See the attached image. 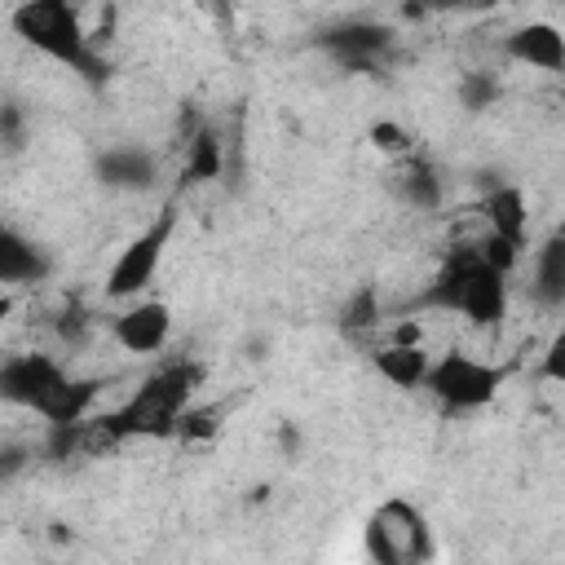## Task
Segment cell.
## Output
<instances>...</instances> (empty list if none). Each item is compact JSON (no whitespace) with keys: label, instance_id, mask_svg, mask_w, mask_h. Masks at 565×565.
I'll list each match as a JSON object with an SVG mask.
<instances>
[{"label":"cell","instance_id":"obj_12","mask_svg":"<svg viewBox=\"0 0 565 565\" xmlns=\"http://www.w3.org/2000/svg\"><path fill=\"white\" fill-rule=\"evenodd\" d=\"M371 366L380 380H388L393 388L411 393V388H424V375L433 366V353L424 344H402V340H384L380 349H371Z\"/></svg>","mask_w":565,"mask_h":565},{"label":"cell","instance_id":"obj_26","mask_svg":"<svg viewBox=\"0 0 565 565\" xmlns=\"http://www.w3.org/2000/svg\"><path fill=\"white\" fill-rule=\"evenodd\" d=\"M468 4H481V0H411L406 9L411 13H455V9H468Z\"/></svg>","mask_w":565,"mask_h":565},{"label":"cell","instance_id":"obj_17","mask_svg":"<svg viewBox=\"0 0 565 565\" xmlns=\"http://www.w3.org/2000/svg\"><path fill=\"white\" fill-rule=\"evenodd\" d=\"M486 221H490V234L499 238H512L516 247H525V230H530V207H525V190L521 185H494L481 203Z\"/></svg>","mask_w":565,"mask_h":565},{"label":"cell","instance_id":"obj_7","mask_svg":"<svg viewBox=\"0 0 565 565\" xmlns=\"http://www.w3.org/2000/svg\"><path fill=\"white\" fill-rule=\"evenodd\" d=\"M318 49L331 53L340 66L375 71V66L384 62V53L393 49V26L371 22V18H349V22L322 26V31H318Z\"/></svg>","mask_w":565,"mask_h":565},{"label":"cell","instance_id":"obj_8","mask_svg":"<svg viewBox=\"0 0 565 565\" xmlns=\"http://www.w3.org/2000/svg\"><path fill=\"white\" fill-rule=\"evenodd\" d=\"M508 278L512 274H503V269H494L486 256H481V247H477V260H472V269H468V282H463V296H459V318H468L472 327H481V331H494L503 318H508Z\"/></svg>","mask_w":565,"mask_h":565},{"label":"cell","instance_id":"obj_9","mask_svg":"<svg viewBox=\"0 0 565 565\" xmlns=\"http://www.w3.org/2000/svg\"><path fill=\"white\" fill-rule=\"evenodd\" d=\"M110 335L124 353H159L172 335V309L168 300H150V296H137L115 322H110Z\"/></svg>","mask_w":565,"mask_h":565},{"label":"cell","instance_id":"obj_21","mask_svg":"<svg viewBox=\"0 0 565 565\" xmlns=\"http://www.w3.org/2000/svg\"><path fill=\"white\" fill-rule=\"evenodd\" d=\"M366 141H371L380 154H388V159L415 154V137H411V128L397 124V119H375V124L366 128Z\"/></svg>","mask_w":565,"mask_h":565},{"label":"cell","instance_id":"obj_2","mask_svg":"<svg viewBox=\"0 0 565 565\" xmlns=\"http://www.w3.org/2000/svg\"><path fill=\"white\" fill-rule=\"evenodd\" d=\"M199 384H203L199 362H172V366L154 371L124 406L97 415V424L115 441H124V437H168V433H177V419L194 406Z\"/></svg>","mask_w":565,"mask_h":565},{"label":"cell","instance_id":"obj_27","mask_svg":"<svg viewBox=\"0 0 565 565\" xmlns=\"http://www.w3.org/2000/svg\"><path fill=\"white\" fill-rule=\"evenodd\" d=\"M388 340H402V344H424V322H402L388 331Z\"/></svg>","mask_w":565,"mask_h":565},{"label":"cell","instance_id":"obj_10","mask_svg":"<svg viewBox=\"0 0 565 565\" xmlns=\"http://www.w3.org/2000/svg\"><path fill=\"white\" fill-rule=\"evenodd\" d=\"M503 53L530 71H565V31L556 22H521L503 35Z\"/></svg>","mask_w":565,"mask_h":565},{"label":"cell","instance_id":"obj_13","mask_svg":"<svg viewBox=\"0 0 565 565\" xmlns=\"http://www.w3.org/2000/svg\"><path fill=\"white\" fill-rule=\"evenodd\" d=\"M530 296L543 309H565V230L543 238L530 260Z\"/></svg>","mask_w":565,"mask_h":565},{"label":"cell","instance_id":"obj_18","mask_svg":"<svg viewBox=\"0 0 565 565\" xmlns=\"http://www.w3.org/2000/svg\"><path fill=\"white\" fill-rule=\"evenodd\" d=\"M154 172H159V163L141 146H115L97 159V177L106 185H119V190H146L154 181Z\"/></svg>","mask_w":565,"mask_h":565},{"label":"cell","instance_id":"obj_28","mask_svg":"<svg viewBox=\"0 0 565 565\" xmlns=\"http://www.w3.org/2000/svg\"><path fill=\"white\" fill-rule=\"evenodd\" d=\"M207 4H225V0H207Z\"/></svg>","mask_w":565,"mask_h":565},{"label":"cell","instance_id":"obj_22","mask_svg":"<svg viewBox=\"0 0 565 565\" xmlns=\"http://www.w3.org/2000/svg\"><path fill=\"white\" fill-rule=\"evenodd\" d=\"M494 102H499V79H494V75L468 71V75L459 79V106H463V110H486V106H494Z\"/></svg>","mask_w":565,"mask_h":565},{"label":"cell","instance_id":"obj_25","mask_svg":"<svg viewBox=\"0 0 565 565\" xmlns=\"http://www.w3.org/2000/svg\"><path fill=\"white\" fill-rule=\"evenodd\" d=\"M0 132H4V150H9V154H18V150H22V110H18V102H9V106H4Z\"/></svg>","mask_w":565,"mask_h":565},{"label":"cell","instance_id":"obj_29","mask_svg":"<svg viewBox=\"0 0 565 565\" xmlns=\"http://www.w3.org/2000/svg\"><path fill=\"white\" fill-rule=\"evenodd\" d=\"M561 4H565V0H561Z\"/></svg>","mask_w":565,"mask_h":565},{"label":"cell","instance_id":"obj_4","mask_svg":"<svg viewBox=\"0 0 565 565\" xmlns=\"http://www.w3.org/2000/svg\"><path fill=\"white\" fill-rule=\"evenodd\" d=\"M172 234H177V203H163V207L141 225V234H132V238L119 247V256L110 260V269H106V296H110V300H137V296L154 282Z\"/></svg>","mask_w":565,"mask_h":565},{"label":"cell","instance_id":"obj_14","mask_svg":"<svg viewBox=\"0 0 565 565\" xmlns=\"http://www.w3.org/2000/svg\"><path fill=\"white\" fill-rule=\"evenodd\" d=\"M477 260V247H450L441 269L433 274V282L419 291V309H437V313H459V296H463V282H468V269Z\"/></svg>","mask_w":565,"mask_h":565},{"label":"cell","instance_id":"obj_23","mask_svg":"<svg viewBox=\"0 0 565 565\" xmlns=\"http://www.w3.org/2000/svg\"><path fill=\"white\" fill-rule=\"evenodd\" d=\"M539 375L547 384H565V322L552 331V340H547V349L539 358Z\"/></svg>","mask_w":565,"mask_h":565},{"label":"cell","instance_id":"obj_24","mask_svg":"<svg viewBox=\"0 0 565 565\" xmlns=\"http://www.w3.org/2000/svg\"><path fill=\"white\" fill-rule=\"evenodd\" d=\"M177 433L181 437H216L221 433V411H185L181 419H177Z\"/></svg>","mask_w":565,"mask_h":565},{"label":"cell","instance_id":"obj_3","mask_svg":"<svg viewBox=\"0 0 565 565\" xmlns=\"http://www.w3.org/2000/svg\"><path fill=\"white\" fill-rule=\"evenodd\" d=\"M362 547L375 565H419L433 556V525L411 499L393 494L366 516Z\"/></svg>","mask_w":565,"mask_h":565},{"label":"cell","instance_id":"obj_15","mask_svg":"<svg viewBox=\"0 0 565 565\" xmlns=\"http://www.w3.org/2000/svg\"><path fill=\"white\" fill-rule=\"evenodd\" d=\"M393 190H397V199H402L406 207H415V212H437L441 199H446V181H441V172H437L428 159H419V154L397 159Z\"/></svg>","mask_w":565,"mask_h":565},{"label":"cell","instance_id":"obj_20","mask_svg":"<svg viewBox=\"0 0 565 565\" xmlns=\"http://www.w3.org/2000/svg\"><path fill=\"white\" fill-rule=\"evenodd\" d=\"M380 291L366 282V287H358L344 305H340V331L344 335H362V331H375L380 327Z\"/></svg>","mask_w":565,"mask_h":565},{"label":"cell","instance_id":"obj_1","mask_svg":"<svg viewBox=\"0 0 565 565\" xmlns=\"http://www.w3.org/2000/svg\"><path fill=\"white\" fill-rule=\"evenodd\" d=\"M9 26H13V35H18L26 49H35V53L62 62V66L75 71L88 88H102V84L110 79V62H106V53L93 44V35L84 31V22H79V13H75L71 0H22V4L9 13Z\"/></svg>","mask_w":565,"mask_h":565},{"label":"cell","instance_id":"obj_19","mask_svg":"<svg viewBox=\"0 0 565 565\" xmlns=\"http://www.w3.org/2000/svg\"><path fill=\"white\" fill-rule=\"evenodd\" d=\"M212 177H221V137H216V128L203 124L185 146V185H199Z\"/></svg>","mask_w":565,"mask_h":565},{"label":"cell","instance_id":"obj_16","mask_svg":"<svg viewBox=\"0 0 565 565\" xmlns=\"http://www.w3.org/2000/svg\"><path fill=\"white\" fill-rule=\"evenodd\" d=\"M97 397H102V380H84V375H66L62 384H57V393L35 411L44 424H84L88 415H93V406H97Z\"/></svg>","mask_w":565,"mask_h":565},{"label":"cell","instance_id":"obj_5","mask_svg":"<svg viewBox=\"0 0 565 565\" xmlns=\"http://www.w3.org/2000/svg\"><path fill=\"white\" fill-rule=\"evenodd\" d=\"M424 388L446 406V411H481L494 402V393L503 388V366H490L463 349H446L441 358H433Z\"/></svg>","mask_w":565,"mask_h":565},{"label":"cell","instance_id":"obj_11","mask_svg":"<svg viewBox=\"0 0 565 565\" xmlns=\"http://www.w3.org/2000/svg\"><path fill=\"white\" fill-rule=\"evenodd\" d=\"M49 256H44V247L35 243V238H26L22 230H13V225H4L0 230V282L4 287H26V282H40V278H49Z\"/></svg>","mask_w":565,"mask_h":565},{"label":"cell","instance_id":"obj_6","mask_svg":"<svg viewBox=\"0 0 565 565\" xmlns=\"http://www.w3.org/2000/svg\"><path fill=\"white\" fill-rule=\"evenodd\" d=\"M66 375H71V371H66L57 358H49V353H9V358L0 362V397L13 402V406L40 411V406L57 393V384H62Z\"/></svg>","mask_w":565,"mask_h":565}]
</instances>
